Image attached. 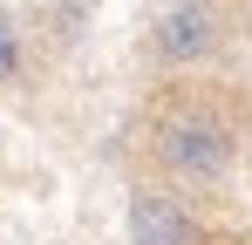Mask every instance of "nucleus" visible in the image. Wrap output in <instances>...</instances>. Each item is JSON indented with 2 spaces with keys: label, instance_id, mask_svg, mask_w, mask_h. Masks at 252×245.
Here are the masks:
<instances>
[{
  "label": "nucleus",
  "instance_id": "2",
  "mask_svg": "<svg viewBox=\"0 0 252 245\" xmlns=\"http://www.w3.org/2000/svg\"><path fill=\"white\" fill-rule=\"evenodd\" d=\"M129 245H205L191 204L170 191H136L129 198Z\"/></svg>",
  "mask_w": 252,
  "mask_h": 245
},
{
  "label": "nucleus",
  "instance_id": "3",
  "mask_svg": "<svg viewBox=\"0 0 252 245\" xmlns=\"http://www.w3.org/2000/svg\"><path fill=\"white\" fill-rule=\"evenodd\" d=\"M211 48H218V14H211V0H177L164 21H157V55L164 61H205Z\"/></svg>",
  "mask_w": 252,
  "mask_h": 245
},
{
  "label": "nucleus",
  "instance_id": "1",
  "mask_svg": "<svg viewBox=\"0 0 252 245\" xmlns=\"http://www.w3.org/2000/svg\"><path fill=\"white\" fill-rule=\"evenodd\" d=\"M232 129L211 116H177L164 122V136H157V163H164L177 184H211V177H225L232 170Z\"/></svg>",
  "mask_w": 252,
  "mask_h": 245
},
{
  "label": "nucleus",
  "instance_id": "4",
  "mask_svg": "<svg viewBox=\"0 0 252 245\" xmlns=\"http://www.w3.org/2000/svg\"><path fill=\"white\" fill-rule=\"evenodd\" d=\"M14 75H21V34L0 21V82H14Z\"/></svg>",
  "mask_w": 252,
  "mask_h": 245
}]
</instances>
